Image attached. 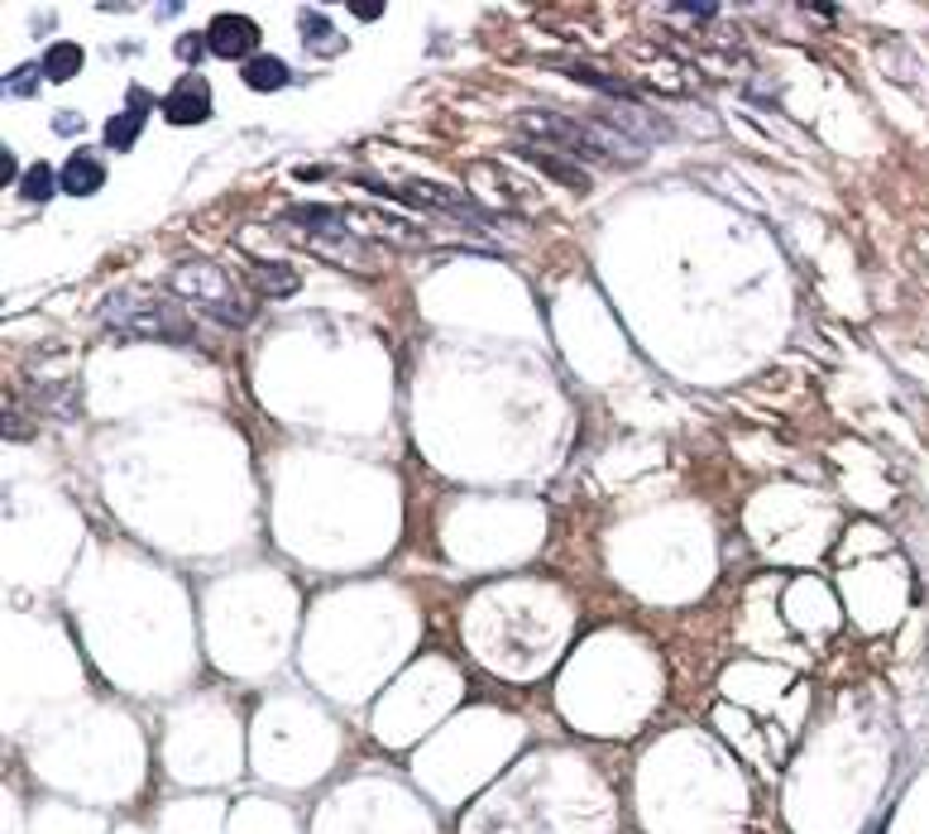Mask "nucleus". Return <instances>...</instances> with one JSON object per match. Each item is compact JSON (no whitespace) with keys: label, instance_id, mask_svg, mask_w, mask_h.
Segmentation results:
<instances>
[{"label":"nucleus","instance_id":"f257e3e1","mask_svg":"<svg viewBox=\"0 0 929 834\" xmlns=\"http://www.w3.org/2000/svg\"><path fill=\"white\" fill-rule=\"evenodd\" d=\"M101 322L135 341H173V345L197 341V322L178 307V298L164 293H111L101 302Z\"/></svg>","mask_w":929,"mask_h":834},{"label":"nucleus","instance_id":"f03ea898","mask_svg":"<svg viewBox=\"0 0 929 834\" xmlns=\"http://www.w3.org/2000/svg\"><path fill=\"white\" fill-rule=\"evenodd\" d=\"M168 293L178 302H192L216 322H250V302L236 283L226 279L221 264H207V259H187L168 273Z\"/></svg>","mask_w":929,"mask_h":834},{"label":"nucleus","instance_id":"7ed1b4c3","mask_svg":"<svg viewBox=\"0 0 929 834\" xmlns=\"http://www.w3.org/2000/svg\"><path fill=\"white\" fill-rule=\"evenodd\" d=\"M513 125L522 135H536L546 144H561V149H571L580 158H594V164H628V158H643L637 149H628V139L618 135H594V129L565 121V115H551V111H518Z\"/></svg>","mask_w":929,"mask_h":834},{"label":"nucleus","instance_id":"20e7f679","mask_svg":"<svg viewBox=\"0 0 929 834\" xmlns=\"http://www.w3.org/2000/svg\"><path fill=\"white\" fill-rule=\"evenodd\" d=\"M298 230V236H307L312 244H322V250H331V259H355L365 254V240L355 236V226L345 221L341 211H326V207H288L283 211V221L279 230Z\"/></svg>","mask_w":929,"mask_h":834},{"label":"nucleus","instance_id":"39448f33","mask_svg":"<svg viewBox=\"0 0 929 834\" xmlns=\"http://www.w3.org/2000/svg\"><path fill=\"white\" fill-rule=\"evenodd\" d=\"M207 43L216 58H244L250 63V53L259 49V24L250 14H216L207 24Z\"/></svg>","mask_w":929,"mask_h":834},{"label":"nucleus","instance_id":"423d86ee","mask_svg":"<svg viewBox=\"0 0 929 834\" xmlns=\"http://www.w3.org/2000/svg\"><path fill=\"white\" fill-rule=\"evenodd\" d=\"M211 115V86L201 77H182L164 96V121L168 125H201Z\"/></svg>","mask_w":929,"mask_h":834},{"label":"nucleus","instance_id":"0eeeda50","mask_svg":"<svg viewBox=\"0 0 929 834\" xmlns=\"http://www.w3.org/2000/svg\"><path fill=\"white\" fill-rule=\"evenodd\" d=\"M244 269H250V279L259 283L264 298H293L298 293V269L279 264V259H244Z\"/></svg>","mask_w":929,"mask_h":834},{"label":"nucleus","instance_id":"6e6552de","mask_svg":"<svg viewBox=\"0 0 929 834\" xmlns=\"http://www.w3.org/2000/svg\"><path fill=\"white\" fill-rule=\"evenodd\" d=\"M240 77H244L250 92H279V86L293 82V67L273 53H259V58H250V63H240Z\"/></svg>","mask_w":929,"mask_h":834},{"label":"nucleus","instance_id":"1a4fd4ad","mask_svg":"<svg viewBox=\"0 0 929 834\" xmlns=\"http://www.w3.org/2000/svg\"><path fill=\"white\" fill-rule=\"evenodd\" d=\"M101 183H106V168H101V158H92V154H72L67 164H63V192H67V197H92Z\"/></svg>","mask_w":929,"mask_h":834},{"label":"nucleus","instance_id":"9d476101","mask_svg":"<svg viewBox=\"0 0 929 834\" xmlns=\"http://www.w3.org/2000/svg\"><path fill=\"white\" fill-rule=\"evenodd\" d=\"M39 67H43V82H72L82 72V49L77 43H53V49L39 58Z\"/></svg>","mask_w":929,"mask_h":834},{"label":"nucleus","instance_id":"9b49d317","mask_svg":"<svg viewBox=\"0 0 929 834\" xmlns=\"http://www.w3.org/2000/svg\"><path fill=\"white\" fill-rule=\"evenodd\" d=\"M302 43H307V53H341L345 49V39L331 29L326 14H316V10H302Z\"/></svg>","mask_w":929,"mask_h":834},{"label":"nucleus","instance_id":"f8f14e48","mask_svg":"<svg viewBox=\"0 0 929 834\" xmlns=\"http://www.w3.org/2000/svg\"><path fill=\"white\" fill-rule=\"evenodd\" d=\"M139 129H144V115L125 106L121 115H111V121H106V144H111V149H121V154H125V149H135Z\"/></svg>","mask_w":929,"mask_h":834},{"label":"nucleus","instance_id":"ddd939ff","mask_svg":"<svg viewBox=\"0 0 929 834\" xmlns=\"http://www.w3.org/2000/svg\"><path fill=\"white\" fill-rule=\"evenodd\" d=\"M522 158H532V164L542 168V173H551V178H561L565 187H575V192H585V187H589L585 173H580L575 164H565V158H551V154H536V149H522Z\"/></svg>","mask_w":929,"mask_h":834},{"label":"nucleus","instance_id":"4468645a","mask_svg":"<svg viewBox=\"0 0 929 834\" xmlns=\"http://www.w3.org/2000/svg\"><path fill=\"white\" fill-rule=\"evenodd\" d=\"M53 187H63V173H53L49 164H34L24 173V183H20V197L24 201H49Z\"/></svg>","mask_w":929,"mask_h":834},{"label":"nucleus","instance_id":"2eb2a0df","mask_svg":"<svg viewBox=\"0 0 929 834\" xmlns=\"http://www.w3.org/2000/svg\"><path fill=\"white\" fill-rule=\"evenodd\" d=\"M39 77H43V67L39 63H24L20 72H10V77H6V92L10 96H34L39 92Z\"/></svg>","mask_w":929,"mask_h":834},{"label":"nucleus","instance_id":"dca6fc26","mask_svg":"<svg viewBox=\"0 0 929 834\" xmlns=\"http://www.w3.org/2000/svg\"><path fill=\"white\" fill-rule=\"evenodd\" d=\"M207 49H211L207 34H182V39H178V58H182L187 67H197V63H201V53H207Z\"/></svg>","mask_w":929,"mask_h":834},{"label":"nucleus","instance_id":"f3484780","mask_svg":"<svg viewBox=\"0 0 929 834\" xmlns=\"http://www.w3.org/2000/svg\"><path fill=\"white\" fill-rule=\"evenodd\" d=\"M351 14H355V20H379L384 6H379V0H351Z\"/></svg>","mask_w":929,"mask_h":834},{"label":"nucleus","instance_id":"a211bd4d","mask_svg":"<svg viewBox=\"0 0 929 834\" xmlns=\"http://www.w3.org/2000/svg\"><path fill=\"white\" fill-rule=\"evenodd\" d=\"M671 10L676 14H695V20H714V14H719L714 0H704V6H671Z\"/></svg>","mask_w":929,"mask_h":834},{"label":"nucleus","instance_id":"6ab92c4d","mask_svg":"<svg viewBox=\"0 0 929 834\" xmlns=\"http://www.w3.org/2000/svg\"><path fill=\"white\" fill-rule=\"evenodd\" d=\"M0 173H6V187H14V183H24V178H20V164H14V154H10V149L0 154Z\"/></svg>","mask_w":929,"mask_h":834},{"label":"nucleus","instance_id":"aec40b11","mask_svg":"<svg viewBox=\"0 0 929 834\" xmlns=\"http://www.w3.org/2000/svg\"><path fill=\"white\" fill-rule=\"evenodd\" d=\"M125 101H129V111H139V115H144V111L154 106V96L144 92V86H129V96H125Z\"/></svg>","mask_w":929,"mask_h":834}]
</instances>
